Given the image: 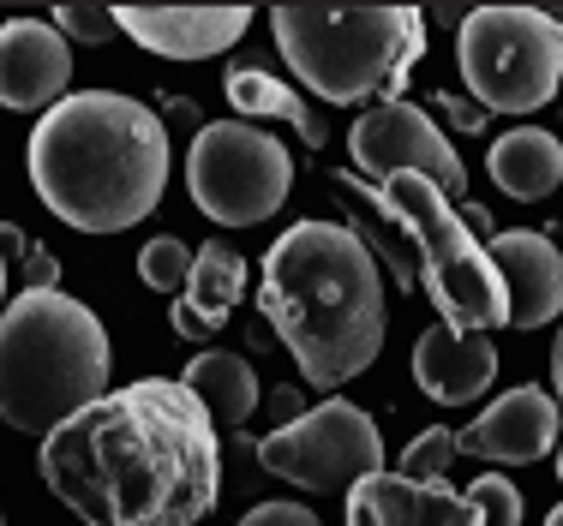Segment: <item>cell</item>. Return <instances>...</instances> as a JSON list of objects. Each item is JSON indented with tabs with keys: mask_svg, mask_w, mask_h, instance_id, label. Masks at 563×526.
Segmentation results:
<instances>
[{
	"mask_svg": "<svg viewBox=\"0 0 563 526\" xmlns=\"http://www.w3.org/2000/svg\"><path fill=\"white\" fill-rule=\"evenodd\" d=\"M43 484L85 526H198L222 496V437L180 377H139L48 430Z\"/></svg>",
	"mask_w": 563,
	"mask_h": 526,
	"instance_id": "1",
	"label": "cell"
},
{
	"mask_svg": "<svg viewBox=\"0 0 563 526\" xmlns=\"http://www.w3.org/2000/svg\"><path fill=\"white\" fill-rule=\"evenodd\" d=\"M258 312L312 389H342L384 354V269L342 222H294L264 251Z\"/></svg>",
	"mask_w": 563,
	"mask_h": 526,
	"instance_id": "2",
	"label": "cell"
},
{
	"mask_svg": "<svg viewBox=\"0 0 563 526\" xmlns=\"http://www.w3.org/2000/svg\"><path fill=\"white\" fill-rule=\"evenodd\" d=\"M36 198L78 234H126L163 204L168 126L120 90H73L48 108L24 150Z\"/></svg>",
	"mask_w": 563,
	"mask_h": 526,
	"instance_id": "3",
	"label": "cell"
},
{
	"mask_svg": "<svg viewBox=\"0 0 563 526\" xmlns=\"http://www.w3.org/2000/svg\"><path fill=\"white\" fill-rule=\"evenodd\" d=\"M109 329L73 293L24 288L0 312V419L24 437H48L109 395Z\"/></svg>",
	"mask_w": 563,
	"mask_h": 526,
	"instance_id": "4",
	"label": "cell"
},
{
	"mask_svg": "<svg viewBox=\"0 0 563 526\" xmlns=\"http://www.w3.org/2000/svg\"><path fill=\"white\" fill-rule=\"evenodd\" d=\"M271 31L306 97L336 108L401 102L426 60L420 7H276Z\"/></svg>",
	"mask_w": 563,
	"mask_h": 526,
	"instance_id": "5",
	"label": "cell"
},
{
	"mask_svg": "<svg viewBox=\"0 0 563 526\" xmlns=\"http://www.w3.org/2000/svg\"><path fill=\"white\" fill-rule=\"evenodd\" d=\"M330 192L354 198V204H372V215H384V222H396L408 234L413 258H420V288L450 329H467V335L509 329L504 276L492 264L486 239L467 234L462 210L444 198V186H432L426 174H396L384 186H366L360 174L336 168L330 174Z\"/></svg>",
	"mask_w": 563,
	"mask_h": 526,
	"instance_id": "6",
	"label": "cell"
},
{
	"mask_svg": "<svg viewBox=\"0 0 563 526\" xmlns=\"http://www.w3.org/2000/svg\"><path fill=\"white\" fill-rule=\"evenodd\" d=\"M455 66L486 114H533L563 85V31L540 7H479L455 31Z\"/></svg>",
	"mask_w": 563,
	"mask_h": 526,
	"instance_id": "7",
	"label": "cell"
},
{
	"mask_svg": "<svg viewBox=\"0 0 563 526\" xmlns=\"http://www.w3.org/2000/svg\"><path fill=\"white\" fill-rule=\"evenodd\" d=\"M186 192L217 227H258L288 204L294 156L252 120H210L186 150Z\"/></svg>",
	"mask_w": 563,
	"mask_h": 526,
	"instance_id": "8",
	"label": "cell"
},
{
	"mask_svg": "<svg viewBox=\"0 0 563 526\" xmlns=\"http://www.w3.org/2000/svg\"><path fill=\"white\" fill-rule=\"evenodd\" d=\"M258 467L300 491H354L384 473V430L354 401H318L294 425L258 437Z\"/></svg>",
	"mask_w": 563,
	"mask_h": 526,
	"instance_id": "9",
	"label": "cell"
},
{
	"mask_svg": "<svg viewBox=\"0 0 563 526\" xmlns=\"http://www.w3.org/2000/svg\"><path fill=\"white\" fill-rule=\"evenodd\" d=\"M347 150H354V168L372 174L378 186L396 180V174H426L432 186H444L450 204H467V168L455 156L450 132L413 102L366 108L354 120V132H347Z\"/></svg>",
	"mask_w": 563,
	"mask_h": 526,
	"instance_id": "10",
	"label": "cell"
},
{
	"mask_svg": "<svg viewBox=\"0 0 563 526\" xmlns=\"http://www.w3.org/2000/svg\"><path fill=\"white\" fill-rule=\"evenodd\" d=\"M73 43L48 19L0 24V108L12 114H48L73 97Z\"/></svg>",
	"mask_w": 563,
	"mask_h": 526,
	"instance_id": "11",
	"label": "cell"
},
{
	"mask_svg": "<svg viewBox=\"0 0 563 526\" xmlns=\"http://www.w3.org/2000/svg\"><path fill=\"white\" fill-rule=\"evenodd\" d=\"M558 425H563V407L552 401V389L521 383L492 401L467 430H455V455H479V461H498V467H533L540 455L558 449Z\"/></svg>",
	"mask_w": 563,
	"mask_h": 526,
	"instance_id": "12",
	"label": "cell"
},
{
	"mask_svg": "<svg viewBox=\"0 0 563 526\" xmlns=\"http://www.w3.org/2000/svg\"><path fill=\"white\" fill-rule=\"evenodd\" d=\"M486 251L504 276L509 323H516V329H545L552 317H563V251H558L552 234L498 227V234L486 239Z\"/></svg>",
	"mask_w": 563,
	"mask_h": 526,
	"instance_id": "13",
	"label": "cell"
},
{
	"mask_svg": "<svg viewBox=\"0 0 563 526\" xmlns=\"http://www.w3.org/2000/svg\"><path fill=\"white\" fill-rule=\"evenodd\" d=\"M114 24L163 60H210L246 36V7H120Z\"/></svg>",
	"mask_w": 563,
	"mask_h": 526,
	"instance_id": "14",
	"label": "cell"
},
{
	"mask_svg": "<svg viewBox=\"0 0 563 526\" xmlns=\"http://www.w3.org/2000/svg\"><path fill=\"white\" fill-rule=\"evenodd\" d=\"M492 377H498V347H492V335H467V329L438 323V329H426L420 342H413V383H420V395L438 401V407H467V401H479L492 389Z\"/></svg>",
	"mask_w": 563,
	"mask_h": 526,
	"instance_id": "15",
	"label": "cell"
},
{
	"mask_svg": "<svg viewBox=\"0 0 563 526\" xmlns=\"http://www.w3.org/2000/svg\"><path fill=\"white\" fill-rule=\"evenodd\" d=\"M347 526H486L462 491L378 473L347 491Z\"/></svg>",
	"mask_w": 563,
	"mask_h": 526,
	"instance_id": "16",
	"label": "cell"
},
{
	"mask_svg": "<svg viewBox=\"0 0 563 526\" xmlns=\"http://www.w3.org/2000/svg\"><path fill=\"white\" fill-rule=\"evenodd\" d=\"M246 300V258L228 239H205L192 258V281L180 300H168V329L180 342H210L228 323V312Z\"/></svg>",
	"mask_w": 563,
	"mask_h": 526,
	"instance_id": "17",
	"label": "cell"
},
{
	"mask_svg": "<svg viewBox=\"0 0 563 526\" xmlns=\"http://www.w3.org/2000/svg\"><path fill=\"white\" fill-rule=\"evenodd\" d=\"M486 174L504 198L516 204H540L563 186V138L545 126H509L504 138H492Z\"/></svg>",
	"mask_w": 563,
	"mask_h": 526,
	"instance_id": "18",
	"label": "cell"
},
{
	"mask_svg": "<svg viewBox=\"0 0 563 526\" xmlns=\"http://www.w3.org/2000/svg\"><path fill=\"white\" fill-rule=\"evenodd\" d=\"M222 97L228 108H240V114L258 126V120H282V126H294L312 150H324V120L312 114V102L300 97L294 85H282L276 72H264V66H252V60H240V66H228V78H222Z\"/></svg>",
	"mask_w": 563,
	"mask_h": 526,
	"instance_id": "19",
	"label": "cell"
},
{
	"mask_svg": "<svg viewBox=\"0 0 563 526\" xmlns=\"http://www.w3.org/2000/svg\"><path fill=\"white\" fill-rule=\"evenodd\" d=\"M180 383L198 395V407L210 413V425H246L252 413H258L264 389H258V371L246 366L240 354H222V347H205V354H192V366L180 371Z\"/></svg>",
	"mask_w": 563,
	"mask_h": 526,
	"instance_id": "20",
	"label": "cell"
},
{
	"mask_svg": "<svg viewBox=\"0 0 563 526\" xmlns=\"http://www.w3.org/2000/svg\"><path fill=\"white\" fill-rule=\"evenodd\" d=\"M192 258H198V251L186 246V239L163 234V239H151V246L139 251V281H144V288H156V293H168V300H180L186 281H192Z\"/></svg>",
	"mask_w": 563,
	"mask_h": 526,
	"instance_id": "21",
	"label": "cell"
},
{
	"mask_svg": "<svg viewBox=\"0 0 563 526\" xmlns=\"http://www.w3.org/2000/svg\"><path fill=\"white\" fill-rule=\"evenodd\" d=\"M450 461H455V430L426 425L420 437L401 449V479H413V484H444Z\"/></svg>",
	"mask_w": 563,
	"mask_h": 526,
	"instance_id": "22",
	"label": "cell"
},
{
	"mask_svg": "<svg viewBox=\"0 0 563 526\" xmlns=\"http://www.w3.org/2000/svg\"><path fill=\"white\" fill-rule=\"evenodd\" d=\"M0 258H19L24 281H31V293H55V281H60V258H55L48 246H31L19 222H0Z\"/></svg>",
	"mask_w": 563,
	"mask_h": 526,
	"instance_id": "23",
	"label": "cell"
},
{
	"mask_svg": "<svg viewBox=\"0 0 563 526\" xmlns=\"http://www.w3.org/2000/svg\"><path fill=\"white\" fill-rule=\"evenodd\" d=\"M467 503H474V515L486 526H521V491L504 473H479L467 484Z\"/></svg>",
	"mask_w": 563,
	"mask_h": 526,
	"instance_id": "24",
	"label": "cell"
},
{
	"mask_svg": "<svg viewBox=\"0 0 563 526\" xmlns=\"http://www.w3.org/2000/svg\"><path fill=\"white\" fill-rule=\"evenodd\" d=\"M55 31L66 36V43H85V48H102V43H114V12L109 7H60L55 12Z\"/></svg>",
	"mask_w": 563,
	"mask_h": 526,
	"instance_id": "25",
	"label": "cell"
},
{
	"mask_svg": "<svg viewBox=\"0 0 563 526\" xmlns=\"http://www.w3.org/2000/svg\"><path fill=\"white\" fill-rule=\"evenodd\" d=\"M240 526H324V521H318L306 503H258Z\"/></svg>",
	"mask_w": 563,
	"mask_h": 526,
	"instance_id": "26",
	"label": "cell"
},
{
	"mask_svg": "<svg viewBox=\"0 0 563 526\" xmlns=\"http://www.w3.org/2000/svg\"><path fill=\"white\" fill-rule=\"evenodd\" d=\"M163 126H174V132H192V138H198V132H205V120H198V108L186 102V97H168V102H163Z\"/></svg>",
	"mask_w": 563,
	"mask_h": 526,
	"instance_id": "27",
	"label": "cell"
},
{
	"mask_svg": "<svg viewBox=\"0 0 563 526\" xmlns=\"http://www.w3.org/2000/svg\"><path fill=\"white\" fill-rule=\"evenodd\" d=\"M444 114L455 120V126H467V132L486 126V108H479V102H462V97H444Z\"/></svg>",
	"mask_w": 563,
	"mask_h": 526,
	"instance_id": "28",
	"label": "cell"
},
{
	"mask_svg": "<svg viewBox=\"0 0 563 526\" xmlns=\"http://www.w3.org/2000/svg\"><path fill=\"white\" fill-rule=\"evenodd\" d=\"M271 413H276V419H288V425H294V419H300L306 407H300V395H294V389H282V395L271 401Z\"/></svg>",
	"mask_w": 563,
	"mask_h": 526,
	"instance_id": "29",
	"label": "cell"
},
{
	"mask_svg": "<svg viewBox=\"0 0 563 526\" xmlns=\"http://www.w3.org/2000/svg\"><path fill=\"white\" fill-rule=\"evenodd\" d=\"M552 401L563 407V329H558V342H552Z\"/></svg>",
	"mask_w": 563,
	"mask_h": 526,
	"instance_id": "30",
	"label": "cell"
},
{
	"mask_svg": "<svg viewBox=\"0 0 563 526\" xmlns=\"http://www.w3.org/2000/svg\"><path fill=\"white\" fill-rule=\"evenodd\" d=\"M540 12H545V19L558 24V31H563V0H558V7H540Z\"/></svg>",
	"mask_w": 563,
	"mask_h": 526,
	"instance_id": "31",
	"label": "cell"
},
{
	"mask_svg": "<svg viewBox=\"0 0 563 526\" xmlns=\"http://www.w3.org/2000/svg\"><path fill=\"white\" fill-rule=\"evenodd\" d=\"M0 312H7V258H0Z\"/></svg>",
	"mask_w": 563,
	"mask_h": 526,
	"instance_id": "32",
	"label": "cell"
},
{
	"mask_svg": "<svg viewBox=\"0 0 563 526\" xmlns=\"http://www.w3.org/2000/svg\"><path fill=\"white\" fill-rule=\"evenodd\" d=\"M545 526H563V503L552 508V515H545Z\"/></svg>",
	"mask_w": 563,
	"mask_h": 526,
	"instance_id": "33",
	"label": "cell"
},
{
	"mask_svg": "<svg viewBox=\"0 0 563 526\" xmlns=\"http://www.w3.org/2000/svg\"><path fill=\"white\" fill-rule=\"evenodd\" d=\"M558 479H563V443H558Z\"/></svg>",
	"mask_w": 563,
	"mask_h": 526,
	"instance_id": "34",
	"label": "cell"
},
{
	"mask_svg": "<svg viewBox=\"0 0 563 526\" xmlns=\"http://www.w3.org/2000/svg\"><path fill=\"white\" fill-rule=\"evenodd\" d=\"M0 526H7V515H0Z\"/></svg>",
	"mask_w": 563,
	"mask_h": 526,
	"instance_id": "35",
	"label": "cell"
}]
</instances>
